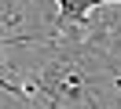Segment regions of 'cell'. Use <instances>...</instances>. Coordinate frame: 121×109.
<instances>
[{"instance_id": "obj_3", "label": "cell", "mask_w": 121, "mask_h": 109, "mask_svg": "<svg viewBox=\"0 0 121 109\" xmlns=\"http://www.w3.org/2000/svg\"><path fill=\"white\" fill-rule=\"evenodd\" d=\"M48 40L44 33H26V36H0V62H4V47H18V44H40ZM0 91L15 94V98H22V84H15V80L4 73V65H0Z\"/></svg>"}, {"instance_id": "obj_2", "label": "cell", "mask_w": 121, "mask_h": 109, "mask_svg": "<svg viewBox=\"0 0 121 109\" xmlns=\"http://www.w3.org/2000/svg\"><path fill=\"white\" fill-rule=\"evenodd\" d=\"M106 4H121V0H55V18H52V33H44L48 40H62V36H77L88 33V18Z\"/></svg>"}, {"instance_id": "obj_4", "label": "cell", "mask_w": 121, "mask_h": 109, "mask_svg": "<svg viewBox=\"0 0 121 109\" xmlns=\"http://www.w3.org/2000/svg\"><path fill=\"white\" fill-rule=\"evenodd\" d=\"M0 15H4V22H8V26H15V22H18V11H15V4H11V0H0Z\"/></svg>"}, {"instance_id": "obj_1", "label": "cell", "mask_w": 121, "mask_h": 109, "mask_svg": "<svg viewBox=\"0 0 121 109\" xmlns=\"http://www.w3.org/2000/svg\"><path fill=\"white\" fill-rule=\"evenodd\" d=\"M52 44L22 102L33 109H117L121 105V26L77 33Z\"/></svg>"}]
</instances>
